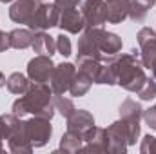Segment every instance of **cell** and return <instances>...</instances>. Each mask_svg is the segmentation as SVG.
I'll list each match as a JSON object with an SVG mask.
<instances>
[{"mask_svg":"<svg viewBox=\"0 0 156 154\" xmlns=\"http://www.w3.org/2000/svg\"><path fill=\"white\" fill-rule=\"evenodd\" d=\"M53 89H49L45 83L33 82L27 93H24L15 103H13V114L22 118L24 114H35L42 118H53L55 114V96Z\"/></svg>","mask_w":156,"mask_h":154,"instance_id":"cell-1","label":"cell"},{"mask_svg":"<svg viewBox=\"0 0 156 154\" xmlns=\"http://www.w3.org/2000/svg\"><path fill=\"white\" fill-rule=\"evenodd\" d=\"M115 67H116V83H120L123 89L138 93L144 87L147 76L144 73V65L136 49H133L127 54H116Z\"/></svg>","mask_w":156,"mask_h":154,"instance_id":"cell-2","label":"cell"},{"mask_svg":"<svg viewBox=\"0 0 156 154\" xmlns=\"http://www.w3.org/2000/svg\"><path fill=\"white\" fill-rule=\"evenodd\" d=\"M24 123H26L27 138H29L33 147H44L47 143V140L51 138V134H53V127L49 123V118L35 116V118H31Z\"/></svg>","mask_w":156,"mask_h":154,"instance_id":"cell-3","label":"cell"},{"mask_svg":"<svg viewBox=\"0 0 156 154\" xmlns=\"http://www.w3.org/2000/svg\"><path fill=\"white\" fill-rule=\"evenodd\" d=\"M138 45H140V60L147 69L156 67V33L151 27H144L138 31Z\"/></svg>","mask_w":156,"mask_h":154,"instance_id":"cell-4","label":"cell"},{"mask_svg":"<svg viewBox=\"0 0 156 154\" xmlns=\"http://www.w3.org/2000/svg\"><path fill=\"white\" fill-rule=\"evenodd\" d=\"M58 20H60V9L55 4H40L29 22V27L33 31H45L49 27L58 26Z\"/></svg>","mask_w":156,"mask_h":154,"instance_id":"cell-5","label":"cell"},{"mask_svg":"<svg viewBox=\"0 0 156 154\" xmlns=\"http://www.w3.org/2000/svg\"><path fill=\"white\" fill-rule=\"evenodd\" d=\"M80 5H82L85 27H102L107 22L105 0H82Z\"/></svg>","mask_w":156,"mask_h":154,"instance_id":"cell-6","label":"cell"},{"mask_svg":"<svg viewBox=\"0 0 156 154\" xmlns=\"http://www.w3.org/2000/svg\"><path fill=\"white\" fill-rule=\"evenodd\" d=\"M76 75V67L73 64H60V65H55L53 69V75H51V89L55 94H64L69 91L71 87V82Z\"/></svg>","mask_w":156,"mask_h":154,"instance_id":"cell-7","label":"cell"},{"mask_svg":"<svg viewBox=\"0 0 156 154\" xmlns=\"http://www.w3.org/2000/svg\"><path fill=\"white\" fill-rule=\"evenodd\" d=\"M53 69H55V64H53L51 56L38 54L33 60H29V64H27V76L33 82H37V83H45V82L51 80Z\"/></svg>","mask_w":156,"mask_h":154,"instance_id":"cell-8","label":"cell"},{"mask_svg":"<svg viewBox=\"0 0 156 154\" xmlns=\"http://www.w3.org/2000/svg\"><path fill=\"white\" fill-rule=\"evenodd\" d=\"M38 5H40L38 0H16L9 9V16L16 24H27L29 26V22H31L35 11L38 9Z\"/></svg>","mask_w":156,"mask_h":154,"instance_id":"cell-9","label":"cell"},{"mask_svg":"<svg viewBox=\"0 0 156 154\" xmlns=\"http://www.w3.org/2000/svg\"><path fill=\"white\" fill-rule=\"evenodd\" d=\"M58 26H60L64 31H67V33L78 35V33H82V31L85 29V20H83L82 11H78L76 7H73V9L60 11Z\"/></svg>","mask_w":156,"mask_h":154,"instance_id":"cell-10","label":"cell"},{"mask_svg":"<svg viewBox=\"0 0 156 154\" xmlns=\"http://www.w3.org/2000/svg\"><path fill=\"white\" fill-rule=\"evenodd\" d=\"M91 127H94V118L85 109H78V111L75 109V113L67 118V131L75 132V134L82 136V138Z\"/></svg>","mask_w":156,"mask_h":154,"instance_id":"cell-11","label":"cell"},{"mask_svg":"<svg viewBox=\"0 0 156 154\" xmlns=\"http://www.w3.org/2000/svg\"><path fill=\"white\" fill-rule=\"evenodd\" d=\"M96 42H98V47H100L102 54L115 56L122 51V38L115 33L104 31L102 27H96Z\"/></svg>","mask_w":156,"mask_h":154,"instance_id":"cell-12","label":"cell"},{"mask_svg":"<svg viewBox=\"0 0 156 154\" xmlns=\"http://www.w3.org/2000/svg\"><path fill=\"white\" fill-rule=\"evenodd\" d=\"M7 140H9V149L13 152H31L33 151V145H31V142L27 138L24 121L16 123V127L13 129V132H11V136Z\"/></svg>","mask_w":156,"mask_h":154,"instance_id":"cell-13","label":"cell"},{"mask_svg":"<svg viewBox=\"0 0 156 154\" xmlns=\"http://www.w3.org/2000/svg\"><path fill=\"white\" fill-rule=\"evenodd\" d=\"M83 142H87V145L82 147V151H109V140L105 129L91 127L83 134Z\"/></svg>","mask_w":156,"mask_h":154,"instance_id":"cell-14","label":"cell"},{"mask_svg":"<svg viewBox=\"0 0 156 154\" xmlns=\"http://www.w3.org/2000/svg\"><path fill=\"white\" fill-rule=\"evenodd\" d=\"M105 7L109 24H120L129 16V0H105Z\"/></svg>","mask_w":156,"mask_h":154,"instance_id":"cell-15","label":"cell"},{"mask_svg":"<svg viewBox=\"0 0 156 154\" xmlns=\"http://www.w3.org/2000/svg\"><path fill=\"white\" fill-rule=\"evenodd\" d=\"M31 47H33V51L38 53V54L51 56V54H55V51H56V40L53 38V37H49L47 33H44V31H35V38H33Z\"/></svg>","mask_w":156,"mask_h":154,"instance_id":"cell-16","label":"cell"},{"mask_svg":"<svg viewBox=\"0 0 156 154\" xmlns=\"http://www.w3.org/2000/svg\"><path fill=\"white\" fill-rule=\"evenodd\" d=\"M142 116H144V109L133 98H127L120 105V118L125 120V121H129V123H140Z\"/></svg>","mask_w":156,"mask_h":154,"instance_id":"cell-17","label":"cell"},{"mask_svg":"<svg viewBox=\"0 0 156 154\" xmlns=\"http://www.w3.org/2000/svg\"><path fill=\"white\" fill-rule=\"evenodd\" d=\"M7 38H9V47L26 49V47H31L35 33H33V29H13L7 35Z\"/></svg>","mask_w":156,"mask_h":154,"instance_id":"cell-18","label":"cell"},{"mask_svg":"<svg viewBox=\"0 0 156 154\" xmlns=\"http://www.w3.org/2000/svg\"><path fill=\"white\" fill-rule=\"evenodd\" d=\"M154 4L156 0H129V18L133 22H144Z\"/></svg>","mask_w":156,"mask_h":154,"instance_id":"cell-19","label":"cell"},{"mask_svg":"<svg viewBox=\"0 0 156 154\" xmlns=\"http://www.w3.org/2000/svg\"><path fill=\"white\" fill-rule=\"evenodd\" d=\"M5 85H7V89H9L13 94H20V96H22V94L27 93V89L31 87V82L24 76V75H20V73H13L11 76L5 80Z\"/></svg>","mask_w":156,"mask_h":154,"instance_id":"cell-20","label":"cell"},{"mask_svg":"<svg viewBox=\"0 0 156 154\" xmlns=\"http://www.w3.org/2000/svg\"><path fill=\"white\" fill-rule=\"evenodd\" d=\"M91 83H93V80L87 76V75H83L82 71H76V75L73 78V82H71V87H69V93L73 94V96H83L87 91H89V87H91Z\"/></svg>","mask_w":156,"mask_h":154,"instance_id":"cell-21","label":"cell"},{"mask_svg":"<svg viewBox=\"0 0 156 154\" xmlns=\"http://www.w3.org/2000/svg\"><path fill=\"white\" fill-rule=\"evenodd\" d=\"M82 142H83L82 136H78V134H75V132L67 131V132L62 136L60 149L66 151V152H76V151H82Z\"/></svg>","mask_w":156,"mask_h":154,"instance_id":"cell-22","label":"cell"},{"mask_svg":"<svg viewBox=\"0 0 156 154\" xmlns=\"http://www.w3.org/2000/svg\"><path fill=\"white\" fill-rule=\"evenodd\" d=\"M18 121H20L18 116H15V114H2L0 116V142L2 140H7L11 136V132H13V129L16 127Z\"/></svg>","mask_w":156,"mask_h":154,"instance_id":"cell-23","label":"cell"},{"mask_svg":"<svg viewBox=\"0 0 156 154\" xmlns=\"http://www.w3.org/2000/svg\"><path fill=\"white\" fill-rule=\"evenodd\" d=\"M55 109H56L62 116H66V118H69V116L75 113L73 102L67 100V98H64L62 94H56V96H55Z\"/></svg>","mask_w":156,"mask_h":154,"instance_id":"cell-24","label":"cell"},{"mask_svg":"<svg viewBox=\"0 0 156 154\" xmlns=\"http://www.w3.org/2000/svg\"><path fill=\"white\" fill-rule=\"evenodd\" d=\"M138 96L140 100H145V102H151L153 98H156V78H147L144 87L138 91Z\"/></svg>","mask_w":156,"mask_h":154,"instance_id":"cell-25","label":"cell"},{"mask_svg":"<svg viewBox=\"0 0 156 154\" xmlns=\"http://www.w3.org/2000/svg\"><path fill=\"white\" fill-rule=\"evenodd\" d=\"M56 51L62 54V56H69L71 54V40L67 38L64 33L60 37H56Z\"/></svg>","mask_w":156,"mask_h":154,"instance_id":"cell-26","label":"cell"},{"mask_svg":"<svg viewBox=\"0 0 156 154\" xmlns=\"http://www.w3.org/2000/svg\"><path fill=\"white\" fill-rule=\"evenodd\" d=\"M142 152H156V136H145L144 142H142V147H140Z\"/></svg>","mask_w":156,"mask_h":154,"instance_id":"cell-27","label":"cell"},{"mask_svg":"<svg viewBox=\"0 0 156 154\" xmlns=\"http://www.w3.org/2000/svg\"><path fill=\"white\" fill-rule=\"evenodd\" d=\"M82 0H55V5L60 9V11H66V9H73L76 7Z\"/></svg>","mask_w":156,"mask_h":154,"instance_id":"cell-28","label":"cell"},{"mask_svg":"<svg viewBox=\"0 0 156 154\" xmlns=\"http://www.w3.org/2000/svg\"><path fill=\"white\" fill-rule=\"evenodd\" d=\"M145 121H147V125L151 127V129H154L156 131V111L151 107V109H147V111H144V116H142Z\"/></svg>","mask_w":156,"mask_h":154,"instance_id":"cell-29","label":"cell"},{"mask_svg":"<svg viewBox=\"0 0 156 154\" xmlns=\"http://www.w3.org/2000/svg\"><path fill=\"white\" fill-rule=\"evenodd\" d=\"M7 47H9V38H7V35L4 31H0V53L5 51Z\"/></svg>","mask_w":156,"mask_h":154,"instance_id":"cell-30","label":"cell"},{"mask_svg":"<svg viewBox=\"0 0 156 154\" xmlns=\"http://www.w3.org/2000/svg\"><path fill=\"white\" fill-rule=\"evenodd\" d=\"M2 85H5V78H4L2 73H0V87H2Z\"/></svg>","mask_w":156,"mask_h":154,"instance_id":"cell-31","label":"cell"},{"mask_svg":"<svg viewBox=\"0 0 156 154\" xmlns=\"http://www.w3.org/2000/svg\"><path fill=\"white\" fill-rule=\"evenodd\" d=\"M153 75H154V78H156V67H154V69H153Z\"/></svg>","mask_w":156,"mask_h":154,"instance_id":"cell-32","label":"cell"},{"mask_svg":"<svg viewBox=\"0 0 156 154\" xmlns=\"http://www.w3.org/2000/svg\"><path fill=\"white\" fill-rule=\"evenodd\" d=\"M0 2H13V0H0Z\"/></svg>","mask_w":156,"mask_h":154,"instance_id":"cell-33","label":"cell"},{"mask_svg":"<svg viewBox=\"0 0 156 154\" xmlns=\"http://www.w3.org/2000/svg\"><path fill=\"white\" fill-rule=\"evenodd\" d=\"M0 152H2V143H0Z\"/></svg>","mask_w":156,"mask_h":154,"instance_id":"cell-34","label":"cell"}]
</instances>
